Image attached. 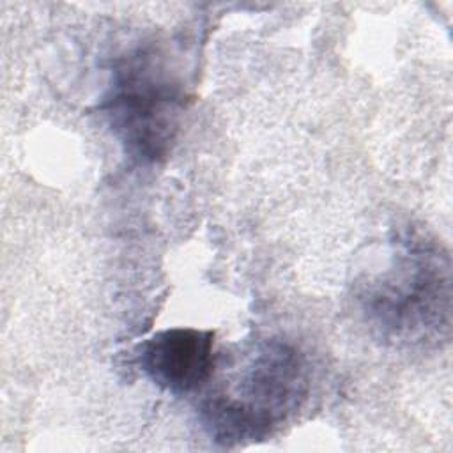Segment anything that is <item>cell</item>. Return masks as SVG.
Instances as JSON below:
<instances>
[{
    "mask_svg": "<svg viewBox=\"0 0 453 453\" xmlns=\"http://www.w3.org/2000/svg\"><path fill=\"white\" fill-rule=\"evenodd\" d=\"M138 361L159 388L191 393L211 379L216 366L214 333L195 327L159 331L138 347Z\"/></svg>",
    "mask_w": 453,
    "mask_h": 453,
    "instance_id": "277c9868",
    "label": "cell"
},
{
    "mask_svg": "<svg viewBox=\"0 0 453 453\" xmlns=\"http://www.w3.org/2000/svg\"><path fill=\"white\" fill-rule=\"evenodd\" d=\"M180 96L142 60L120 69L106 110L126 150L142 159L165 156L177 131Z\"/></svg>",
    "mask_w": 453,
    "mask_h": 453,
    "instance_id": "3957f363",
    "label": "cell"
},
{
    "mask_svg": "<svg viewBox=\"0 0 453 453\" xmlns=\"http://www.w3.org/2000/svg\"><path fill=\"white\" fill-rule=\"evenodd\" d=\"M304 391V363L297 350L267 342L241 368L234 386L207 402L205 426L223 442L262 439L299 407Z\"/></svg>",
    "mask_w": 453,
    "mask_h": 453,
    "instance_id": "6da1fadb",
    "label": "cell"
},
{
    "mask_svg": "<svg viewBox=\"0 0 453 453\" xmlns=\"http://www.w3.org/2000/svg\"><path fill=\"white\" fill-rule=\"evenodd\" d=\"M366 299L386 333L421 340L449 317L448 258L425 242L409 244Z\"/></svg>",
    "mask_w": 453,
    "mask_h": 453,
    "instance_id": "7a4b0ae2",
    "label": "cell"
}]
</instances>
